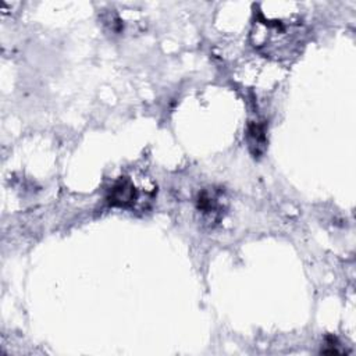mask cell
I'll return each mask as SVG.
<instances>
[{
  "mask_svg": "<svg viewBox=\"0 0 356 356\" xmlns=\"http://www.w3.org/2000/svg\"><path fill=\"white\" fill-rule=\"evenodd\" d=\"M303 31L298 21L284 17H270L264 13H259L252 39L254 47L275 58H288L292 56L300 42Z\"/></svg>",
  "mask_w": 356,
  "mask_h": 356,
  "instance_id": "1",
  "label": "cell"
},
{
  "mask_svg": "<svg viewBox=\"0 0 356 356\" xmlns=\"http://www.w3.org/2000/svg\"><path fill=\"white\" fill-rule=\"evenodd\" d=\"M142 199H143V193L140 192V189H138V186L129 177L118 178L107 192V202L111 206H117L122 209L134 210V209H138V206L146 207L145 206L146 202Z\"/></svg>",
  "mask_w": 356,
  "mask_h": 356,
  "instance_id": "2",
  "label": "cell"
},
{
  "mask_svg": "<svg viewBox=\"0 0 356 356\" xmlns=\"http://www.w3.org/2000/svg\"><path fill=\"white\" fill-rule=\"evenodd\" d=\"M248 143L249 149L254 156H259L264 152L266 147V128L260 121H252L248 125Z\"/></svg>",
  "mask_w": 356,
  "mask_h": 356,
  "instance_id": "3",
  "label": "cell"
},
{
  "mask_svg": "<svg viewBox=\"0 0 356 356\" xmlns=\"http://www.w3.org/2000/svg\"><path fill=\"white\" fill-rule=\"evenodd\" d=\"M220 195L214 191L204 189L199 193L197 197V210L202 211L204 216L216 217L221 210V202Z\"/></svg>",
  "mask_w": 356,
  "mask_h": 356,
  "instance_id": "4",
  "label": "cell"
}]
</instances>
